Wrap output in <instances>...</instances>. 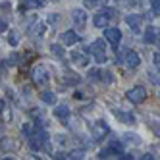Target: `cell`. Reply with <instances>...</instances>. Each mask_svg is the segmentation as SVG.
Returning a JSON list of instances; mask_svg holds the SVG:
<instances>
[{"mask_svg":"<svg viewBox=\"0 0 160 160\" xmlns=\"http://www.w3.org/2000/svg\"><path fill=\"white\" fill-rule=\"evenodd\" d=\"M89 52L95 56L97 64H104L106 62V44H104V41H102V39L93 41V44L89 47Z\"/></svg>","mask_w":160,"mask_h":160,"instance_id":"cell-1","label":"cell"},{"mask_svg":"<svg viewBox=\"0 0 160 160\" xmlns=\"http://www.w3.org/2000/svg\"><path fill=\"white\" fill-rule=\"evenodd\" d=\"M122 154H123V145H122L118 139H112L110 145L98 152V158H108V156H118V158H120Z\"/></svg>","mask_w":160,"mask_h":160,"instance_id":"cell-2","label":"cell"},{"mask_svg":"<svg viewBox=\"0 0 160 160\" xmlns=\"http://www.w3.org/2000/svg\"><path fill=\"white\" fill-rule=\"evenodd\" d=\"M125 97H128V100L133 102V104H141V102L147 98V89L143 85H137V87L129 89L128 93H125Z\"/></svg>","mask_w":160,"mask_h":160,"instance_id":"cell-3","label":"cell"},{"mask_svg":"<svg viewBox=\"0 0 160 160\" xmlns=\"http://www.w3.org/2000/svg\"><path fill=\"white\" fill-rule=\"evenodd\" d=\"M104 39L112 44V50H118L120 41H122V31H120L118 27H106V31H104Z\"/></svg>","mask_w":160,"mask_h":160,"instance_id":"cell-4","label":"cell"},{"mask_svg":"<svg viewBox=\"0 0 160 160\" xmlns=\"http://www.w3.org/2000/svg\"><path fill=\"white\" fill-rule=\"evenodd\" d=\"M31 77H33V83H35V85H47L48 79H50V73L47 72V68L37 66L35 70L31 72Z\"/></svg>","mask_w":160,"mask_h":160,"instance_id":"cell-5","label":"cell"},{"mask_svg":"<svg viewBox=\"0 0 160 160\" xmlns=\"http://www.w3.org/2000/svg\"><path fill=\"white\" fill-rule=\"evenodd\" d=\"M108 133H110L108 123L104 120H97L95 125H93V137H95V141H102Z\"/></svg>","mask_w":160,"mask_h":160,"instance_id":"cell-6","label":"cell"},{"mask_svg":"<svg viewBox=\"0 0 160 160\" xmlns=\"http://www.w3.org/2000/svg\"><path fill=\"white\" fill-rule=\"evenodd\" d=\"M120 62H123V66H128V68H137L141 64V58H139V54H137L135 50H125L123 56H120Z\"/></svg>","mask_w":160,"mask_h":160,"instance_id":"cell-7","label":"cell"},{"mask_svg":"<svg viewBox=\"0 0 160 160\" xmlns=\"http://www.w3.org/2000/svg\"><path fill=\"white\" fill-rule=\"evenodd\" d=\"M141 21H143V16H137V14L125 16V23L129 25V29L135 33V35H139V33H141Z\"/></svg>","mask_w":160,"mask_h":160,"instance_id":"cell-8","label":"cell"},{"mask_svg":"<svg viewBox=\"0 0 160 160\" xmlns=\"http://www.w3.org/2000/svg\"><path fill=\"white\" fill-rule=\"evenodd\" d=\"M72 21H73V25L77 29H83L87 25V14L83 12L81 8H75L73 12H72Z\"/></svg>","mask_w":160,"mask_h":160,"instance_id":"cell-9","label":"cell"},{"mask_svg":"<svg viewBox=\"0 0 160 160\" xmlns=\"http://www.w3.org/2000/svg\"><path fill=\"white\" fill-rule=\"evenodd\" d=\"M143 41H145L147 44H156V42L160 41V33H158L154 27H147L145 33H143Z\"/></svg>","mask_w":160,"mask_h":160,"instance_id":"cell-10","label":"cell"},{"mask_svg":"<svg viewBox=\"0 0 160 160\" xmlns=\"http://www.w3.org/2000/svg\"><path fill=\"white\" fill-rule=\"evenodd\" d=\"M79 41V35L75 31H72V29H68V31H64L62 35H60V42L62 44H66V47H70V44H75Z\"/></svg>","mask_w":160,"mask_h":160,"instance_id":"cell-11","label":"cell"},{"mask_svg":"<svg viewBox=\"0 0 160 160\" xmlns=\"http://www.w3.org/2000/svg\"><path fill=\"white\" fill-rule=\"evenodd\" d=\"M72 60L77 66H87L89 64V54L87 52H81V50H73L72 52Z\"/></svg>","mask_w":160,"mask_h":160,"instance_id":"cell-12","label":"cell"},{"mask_svg":"<svg viewBox=\"0 0 160 160\" xmlns=\"http://www.w3.org/2000/svg\"><path fill=\"white\" fill-rule=\"evenodd\" d=\"M54 116L56 118H58L60 122H68V120H70V108H68L66 104H58V106H56V110H54Z\"/></svg>","mask_w":160,"mask_h":160,"instance_id":"cell-13","label":"cell"},{"mask_svg":"<svg viewBox=\"0 0 160 160\" xmlns=\"http://www.w3.org/2000/svg\"><path fill=\"white\" fill-rule=\"evenodd\" d=\"M108 19H110V16H108L106 12H100V14H95L93 23H95V27H102V29H106V27H108Z\"/></svg>","mask_w":160,"mask_h":160,"instance_id":"cell-14","label":"cell"},{"mask_svg":"<svg viewBox=\"0 0 160 160\" xmlns=\"http://www.w3.org/2000/svg\"><path fill=\"white\" fill-rule=\"evenodd\" d=\"M114 114H116V118H118L120 122H123V123H133V122H135V116H133V114H129V112L114 110Z\"/></svg>","mask_w":160,"mask_h":160,"instance_id":"cell-15","label":"cell"},{"mask_svg":"<svg viewBox=\"0 0 160 160\" xmlns=\"http://www.w3.org/2000/svg\"><path fill=\"white\" fill-rule=\"evenodd\" d=\"M41 98H42V102H47V104H56V95L52 93V91H44V93H41Z\"/></svg>","mask_w":160,"mask_h":160,"instance_id":"cell-16","label":"cell"},{"mask_svg":"<svg viewBox=\"0 0 160 160\" xmlns=\"http://www.w3.org/2000/svg\"><path fill=\"white\" fill-rule=\"evenodd\" d=\"M50 54H52V56H56V58H60V60H64V58H66V54H64V50H62L60 44H50Z\"/></svg>","mask_w":160,"mask_h":160,"instance_id":"cell-17","label":"cell"},{"mask_svg":"<svg viewBox=\"0 0 160 160\" xmlns=\"http://www.w3.org/2000/svg\"><path fill=\"white\" fill-rule=\"evenodd\" d=\"M35 131H37V123L35 125H33V123H23V125H21V133H23L25 137H31Z\"/></svg>","mask_w":160,"mask_h":160,"instance_id":"cell-18","label":"cell"},{"mask_svg":"<svg viewBox=\"0 0 160 160\" xmlns=\"http://www.w3.org/2000/svg\"><path fill=\"white\" fill-rule=\"evenodd\" d=\"M81 79H79V75H75V73H68V75H64V83L66 85H77Z\"/></svg>","mask_w":160,"mask_h":160,"instance_id":"cell-19","label":"cell"},{"mask_svg":"<svg viewBox=\"0 0 160 160\" xmlns=\"http://www.w3.org/2000/svg\"><path fill=\"white\" fill-rule=\"evenodd\" d=\"M87 79H91V81H100L102 79V72L100 70H89V73H87Z\"/></svg>","mask_w":160,"mask_h":160,"instance_id":"cell-20","label":"cell"},{"mask_svg":"<svg viewBox=\"0 0 160 160\" xmlns=\"http://www.w3.org/2000/svg\"><path fill=\"white\" fill-rule=\"evenodd\" d=\"M23 6L25 8H41V6H44V0H23Z\"/></svg>","mask_w":160,"mask_h":160,"instance_id":"cell-21","label":"cell"},{"mask_svg":"<svg viewBox=\"0 0 160 160\" xmlns=\"http://www.w3.org/2000/svg\"><path fill=\"white\" fill-rule=\"evenodd\" d=\"M8 42L12 44V47H18V42H19V37H18V33H16V31H12V33L8 35Z\"/></svg>","mask_w":160,"mask_h":160,"instance_id":"cell-22","label":"cell"},{"mask_svg":"<svg viewBox=\"0 0 160 160\" xmlns=\"http://www.w3.org/2000/svg\"><path fill=\"white\" fill-rule=\"evenodd\" d=\"M151 10L154 16H160V0H151Z\"/></svg>","mask_w":160,"mask_h":160,"instance_id":"cell-23","label":"cell"},{"mask_svg":"<svg viewBox=\"0 0 160 160\" xmlns=\"http://www.w3.org/2000/svg\"><path fill=\"white\" fill-rule=\"evenodd\" d=\"M123 137H125V141H129V143H133V145L139 143V135H135V133H125Z\"/></svg>","mask_w":160,"mask_h":160,"instance_id":"cell-24","label":"cell"},{"mask_svg":"<svg viewBox=\"0 0 160 160\" xmlns=\"http://www.w3.org/2000/svg\"><path fill=\"white\" fill-rule=\"evenodd\" d=\"M102 77H104V81H106V83H114V81H116L112 72H102Z\"/></svg>","mask_w":160,"mask_h":160,"instance_id":"cell-25","label":"cell"},{"mask_svg":"<svg viewBox=\"0 0 160 160\" xmlns=\"http://www.w3.org/2000/svg\"><path fill=\"white\" fill-rule=\"evenodd\" d=\"M68 158H73V160H77V158H83V151H72L70 154H68Z\"/></svg>","mask_w":160,"mask_h":160,"instance_id":"cell-26","label":"cell"},{"mask_svg":"<svg viewBox=\"0 0 160 160\" xmlns=\"http://www.w3.org/2000/svg\"><path fill=\"white\" fill-rule=\"evenodd\" d=\"M73 97H75L77 100H79V98H87V97H89V91H75Z\"/></svg>","mask_w":160,"mask_h":160,"instance_id":"cell-27","label":"cell"},{"mask_svg":"<svg viewBox=\"0 0 160 160\" xmlns=\"http://www.w3.org/2000/svg\"><path fill=\"white\" fill-rule=\"evenodd\" d=\"M98 4H102L100 0H85V6H87V8H97Z\"/></svg>","mask_w":160,"mask_h":160,"instance_id":"cell-28","label":"cell"},{"mask_svg":"<svg viewBox=\"0 0 160 160\" xmlns=\"http://www.w3.org/2000/svg\"><path fill=\"white\" fill-rule=\"evenodd\" d=\"M16 147H18L16 143H2V151H4V152H6V151H14Z\"/></svg>","mask_w":160,"mask_h":160,"instance_id":"cell-29","label":"cell"},{"mask_svg":"<svg viewBox=\"0 0 160 160\" xmlns=\"http://www.w3.org/2000/svg\"><path fill=\"white\" fill-rule=\"evenodd\" d=\"M104 12L110 16V18H116L118 16V12H116V10H114V8H104Z\"/></svg>","mask_w":160,"mask_h":160,"instance_id":"cell-30","label":"cell"},{"mask_svg":"<svg viewBox=\"0 0 160 160\" xmlns=\"http://www.w3.org/2000/svg\"><path fill=\"white\" fill-rule=\"evenodd\" d=\"M58 18H60L58 14H52V16H48V23H52V25H54V23H58Z\"/></svg>","mask_w":160,"mask_h":160,"instance_id":"cell-31","label":"cell"},{"mask_svg":"<svg viewBox=\"0 0 160 160\" xmlns=\"http://www.w3.org/2000/svg\"><path fill=\"white\" fill-rule=\"evenodd\" d=\"M6 29H8V21H6V19H2V23H0V31L4 33Z\"/></svg>","mask_w":160,"mask_h":160,"instance_id":"cell-32","label":"cell"},{"mask_svg":"<svg viewBox=\"0 0 160 160\" xmlns=\"http://www.w3.org/2000/svg\"><path fill=\"white\" fill-rule=\"evenodd\" d=\"M154 64H156V66H160V50L154 54Z\"/></svg>","mask_w":160,"mask_h":160,"instance_id":"cell-33","label":"cell"},{"mask_svg":"<svg viewBox=\"0 0 160 160\" xmlns=\"http://www.w3.org/2000/svg\"><path fill=\"white\" fill-rule=\"evenodd\" d=\"M139 2H141V0H128V4H129V6H137Z\"/></svg>","mask_w":160,"mask_h":160,"instance_id":"cell-34","label":"cell"},{"mask_svg":"<svg viewBox=\"0 0 160 160\" xmlns=\"http://www.w3.org/2000/svg\"><path fill=\"white\" fill-rule=\"evenodd\" d=\"M143 158H145V160H151V158H154V156H152V154H148V152H147V154H143Z\"/></svg>","mask_w":160,"mask_h":160,"instance_id":"cell-35","label":"cell"},{"mask_svg":"<svg viewBox=\"0 0 160 160\" xmlns=\"http://www.w3.org/2000/svg\"><path fill=\"white\" fill-rule=\"evenodd\" d=\"M100 2H102V4H106V2H108V0H100Z\"/></svg>","mask_w":160,"mask_h":160,"instance_id":"cell-36","label":"cell"}]
</instances>
